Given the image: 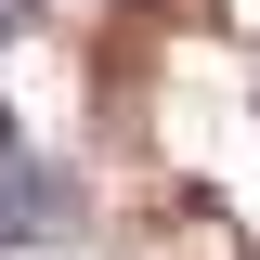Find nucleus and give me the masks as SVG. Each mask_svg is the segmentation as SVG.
Here are the masks:
<instances>
[{
	"label": "nucleus",
	"mask_w": 260,
	"mask_h": 260,
	"mask_svg": "<svg viewBox=\"0 0 260 260\" xmlns=\"http://www.w3.org/2000/svg\"><path fill=\"white\" fill-rule=\"evenodd\" d=\"M78 221H91V208H78V182H65V169L0 156V247H65Z\"/></svg>",
	"instance_id": "f257e3e1"
},
{
	"label": "nucleus",
	"mask_w": 260,
	"mask_h": 260,
	"mask_svg": "<svg viewBox=\"0 0 260 260\" xmlns=\"http://www.w3.org/2000/svg\"><path fill=\"white\" fill-rule=\"evenodd\" d=\"M13 26H39V0H0V39H13Z\"/></svg>",
	"instance_id": "f03ea898"
}]
</instances>
